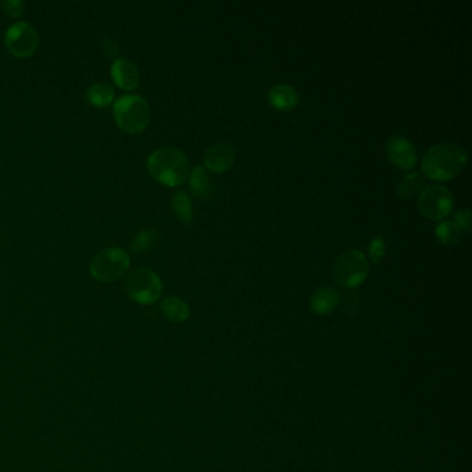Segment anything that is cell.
<instances>
[{
    "label": "cell",
    "instance_id": "1",
    "mask_svg": "<svg viewBox=\"0 0 472 472\" xmlns=\"http://www.w3.org/2000/svg\"><path fill=\"white\" fill-rule=\"evenodd\" d=\"M468 162V154L456 143H439L428 148L421 161L423 174L436 182L457 178Z\"/></svg>",
    "mask_w": 472,
    "mask_h": 472
},
{
    "label": "cell",
    "instance_id": "2",
    "mask_svg": "<svg viewBox=\"0 0 472 472\" xmlns=\"http://www.w3.org/2000/svg\"><path fill=\"white\" fill-rule=\"evenodd\" d=\"M147 169L157 182L168 187H178L190 175V162L181 150L162 147L148 155Z\"/></svg>",
    "mask_w": 472,
    "mask_h": 472
},
{
    "label": "cell",
    "instance_id": "3",
    "mask_svg": "<svg viewBox=\"0 0 472 472\" xmlns=\"http://www.w3.org/2000/svg\"><path fill=\"white\" fill-rule=\"evenodd\" d=\"M114 118L116 125L126 133L143 132L151 118V109L145 97L139 95H126L115 100Z\"/></svg>",
    "mask_w": 472,
    "mask_h": 472
},
{
    "label": "cell",
    "instance_id": "4",
    "mask_svg": "<svg viewBox=\"0 0 472 472\" xmlns=\"http://www.w3.org/2000/svg\"><path fill=\"white\" fill-rule=\"evenodd\" d=\"M368 273V259L359 250H348L338 255L332 266L334 280L348 290H355L362 286Z\"/></svg>",
    "mask_w": 472,
    "mask_h": 472
},
{
    "label": "cell",
    "instance_id": "5",
    "mask_svg": "<svg viewBox=\"0 0 472 472\" xmlns=\"http://www.w3.org/2000/svg\"><path fill=\"white\" fill-rule=\"evenodd\" d=\"M131 258L122 248L109 247L93 256L89 272L100 283H114L119 280L129 269Z\"/></svg>",
    "mask_w": 472,
    "mask_h": 472
},
{
    "label": "cell",
    "instance_id": "6",
    "mask_svg": "<svg viewBox=\"0 0 472 472\" xmlns=\"http://www.w3.org/2000/svg\"><path fill=\"white\" fill-rule=\"evenodd\" d=\"M125 290L132 301L140 305H151L161 298L162 282L154 270L138 267L128 276Z\"/></svg>",
    "mask_w": 472,
    "mask_h": 472
},
{
    "label": "cell",
    "instance_id": "7",
    "mask_svg": "<svg viewBox=\"0 0 472 472\" xmlns=\"http://www.w3.org/2000/svg\"><path fill=\"white\" fill-rule=\"evenodd\" d=\"M417 207L424 218L431 220L446 219L454 208L453 194L444 186L428 184L418 194Z\"/></svg>",
    "mask_w": 472,
    "mask_h": 472
},
{
    "label": "cell",
    "instance_id": "8",
    "mask_svg": "<svg viewBox=\"0 0 472 472\" xmlns=\"http://www.w3.org/2000/svg\"><path fill=\"white\" fill-rule=\"evenodd\" d=\"M4 44L13 56L20 59L30 57L35 53L39 44L37 30L24 21L14 23L6 31Z\"/></svg>",
    "mask_w": 472,
    "mask_h": 472
},
{
    "label": "cell",
    "instance_id": "9",
    "mask_svg": "<svg viewBox=\"0 0 472 472\" xmlns=\"http://www.w3.org/2000/svg\"><path fill=\"white\" fill-rule=\"evenodd\" d=\"M389 161L401 171H411L418 162V152L414 145L399 135L391 136L387 143Z\"/></svg>",
    "mask_w": 472,
    "mask_h": 472
},
{
    "label": "cell",
    "instance_id": "10",
    "mask_svg": "<svg viewBox=\"0 0 472 472\" xmlns=\"http://www.w3.org/2000/svg\"><path fill=\"white\" fill-rule=\"evenodd\" d=\"M236 161V150L229 142H220L208 147L204 152V168L214 174L230 171Z\"/></svg>",
    "mask_w": 472,
    "mask_h": 472
},
{
    "label": "cell",
    "instance_id": "11",
    "mask_svg": "<svg viewBox=\"0 0 472 472\" xmlns=\"http://www.w3.org/2000/svg\"><path fill=\"white\" fill-rule=\"evenodd\" d=\"M109 73L115 85L123 90H133L140 83V71L138 66L128 59H115L111 64Z\"/></svg>",
    "mask_w": 472,
    "mask_h": 472
},
{
    "label": "cell",
    "instance_id": "12",
    "mask_svg": "<svg viewBox=\"0 0 472 472\" xmlns=\"http://www.w3.org/2000/svg\"><path fill=\"white\" fill-rule=\"evenodd\" d=\"M267 103L276 111L289 112L298 106L299 93L289 83H277L269 89Z\"/></svg>",
    "mask_w": 472,
    "mask_h": 472
},
{
    "label": "cell",
    "instance_id": "13",
    "mask_svg": "<svg viewBox=\"0 0 472 472\" xmlns=\"http://www.w3.org/2000/svg\"><path fill=\"white\" fill-rule=\"evenodd\" d=\"M339 302V291L334 287H320L312 294L309 308L317 316H327L338 308Z\"/></svg>",
    "mask_w": 472,
    "mask_h": 472
},
{
    "label": "cell",
    "instance_id": "14",
    "mask_svg": "<svg viewBox=\"0 0 472 472\" xmlns=\"http://www.w3.org/2000/svg\"><path fill=\"white\" fill-rule=\"evenodd\" d=\"M161 310L172 323H184L190 317V308L187 302L179 296H167L162 301Z\"/></svg>",
    "mask_w": 472,
    "mask_h": 472
},
{
    "label": "cell",
    "instance_id": "15",
    "mask_svg": "<svg viewBox=\"0 0 472 472\" xmlns=\"http://www.w3.org/2000/svg\"><path fill=\"white\" fill-rule=\"evenodd\" d=\"M188 184L194 195L200 198H208L212 191V182L202 165H197L190 171Z\"/></svg>",
    "mask_w": 472,
    "mask_h": 472
},
{
    "label": "cell",
    "instance_id": "16",
    "mask_svg": "<svg viewBox=\"0 0 472 472\" xmlns=\"http://www.w3.org/2000/svg\"><path fill=\"white\" fill-rule=\"evenodd\" d=\"M425 187V178L420 172H411L404 175L397 187V195L400 200H410L421 193Z\"/></svg>",
    "mask_w": 472,
    "mask_h": 472
},
{
    "label": "cell",
    "instance_id": "17",
    "mask_svg": "<svg viewBox=\"0 0 472 472\" xmlns=\"http://www.w3.org/2000/svg\"><path fill=\"white\" fill-rule=\"evenodd\" d=\"M115 93L109 83H95L86 92V100L95 107H107L114 102Z\"/></svg>",
    "mask_w": 472,
    "mask_h": 472
},
{
    "label": "cell",
    "instance_id": "18",
    "mask_svg": "<svg viewBox=\"0 0 472 472\" xmlns=\"http://www.w3.org/2000/svg\"><path fill=\"white\" fill-rule=\"evenodd\" d=\"M435 236L443 246H456L463 237V230L453 220H443L436 226Z\"/></svg>",
    "mask_w": 472,
    "mask_h": 472
},
{
    "label": "cell",
    "instance_id": "19",
    "mask_svg": "<svg viewBox=\"0 0 472 472\" xmlns=\"http://www.w3.org/2000/svg\"><path fill=\"white\" fill-rule=\"evenodd\" d=\"M172 208L178 220L182 224H190L194 218L193 204L190 197L184 191H178L172 198Z\"/></svg>",
    "mask_w": 472,
    "mask_h": 472
},
{
    "label": "cell",
    "instance_id": "20",
    "mask_svg": "<svg viewBox=\"0 0 472 472\" xmlns=\"http://www.w3.org/2000/svg\"><path fill=\"white\" fill-rule=\"evenodd\" d=\"M158 243V231L155 229H145L138 233L132 241V250L138 254L150 251Z\"/></svg>",
    "mask_w": 472,
    "mask_h": 472
},
{
    "label": "cell",
    "instance_id": "21",
    "mask_svg": "<svg viewBox=\"0 0 472 472\" xmlns=\"http://www.w3.org/2000/svg\"><path fill=\"white\" fill-rule=\"evenodd\" d=\"M385 251H387V246H385V241L382 237L377 236L374 237L370 244H368V256L371 259L373 263H380L384 256H385Z\"/></svg>",
    "mask_w": 472,
    "mask_h": 472
},
{
    "label": "cell",
    "instance_id": "22",
    "mask_svg": "<svg viewBox=\"0 0 472 472\" xmlns=\"http://www.w3.org/2000/svg\"><path fill=\"white\" fill-rule=\"evenodd\" d=\"M1 8L6 13V16L11 18H17L24 11V3L20 0H7V1H3Z\"/></svg>",
    "mask_w": 472,
    "mask_h": 472
},
{
    "label": "cell",
    "instance_id": "23",
    "mask_svg": "<svg viewBox=\"0 0 472 472\" xmlns=\"http://www.w3.org/2000/svg\"><path fill=\"white\" fill-rule=\"evenodd\" d=\"M453 218H454V223H457L460 227H461V230L463 231H466V233H470V230H471V212H470V210H467V208H463V210H459V211H456L454 212V215H453Z\"/></svg>",
    "mask_w": 472,
    "mask_h": 472
},
{
    "label": "cell",
    "instance_id": "24",
    "mask_svg": "<svg viewBox=\"0 0 472 472\" xmlns=\"http://www.w3.org/2000/svg\"><path fill=\"white\" fill-rule=\"evenodd\" d=\"M102 50L106 54V57L109 59H116V56L119 54V44L114 37H106L102 40Z\"/></svg>",
    "mask_w": 472,
    "mask_h": 472
}]
</instances>
